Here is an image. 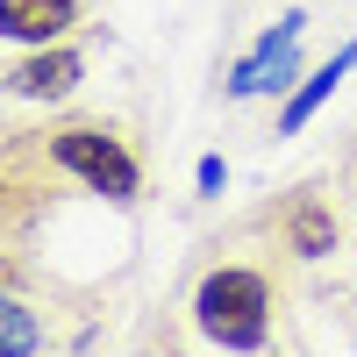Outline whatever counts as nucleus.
Wrapping results in <instances>:
<instances>
[{"instance_id": "nucleus-9", "label": "nucleus", "mask_w": 357, "mask_h": 357, "mask_svg": "<svg viewBox=\"0 0 357 357\" xmlns=\"http://www.w3.org/2000/svg\"><path fill=\"white\" fill-rule=\"evenodd\" d=\"M193 178H200V193H222V178H229V165H222V158H200V172H193Z\"/></svg>"}, {"instance_id": "nucleus-2", "label": "nucleus", "mask_w": 357, "mask_h": 357, "mask_svg": "<svg viewBox=\"0 0 357 357\" xmlns=\"http://www.w3.org/2000/svg\"><path fill=\"white\" fill-rule=\"evenodd\" d=\"M50 158L65 165V172H79L86 186L107 193V200H129V193H136V178H143L136 158H129L107 129H57V136H50Z\"/></svg>"}, {"instance_id": "nucleus-6", "label": "nucleus", "mask_w": 357, "mask_h": 357, "mask_svg": "<svg viewBox=\"0 0 357 357\" xmlns=\"http://www.w3.org/2000/svg\"><path fill=\"white\" fill-rule=\"evenodd\" d=\"M72 86H79V57L72 50H43V57H29V65H15V93L57 100V93H72Z\"/></svg>"}, {"instance_id": "nucleus-1", "label": "nucleus", "mask_w": 357, "mask_h": 357, "mask_svg": "<svg viewBox=\"0 0 357 357\" xmlns=\"http://www.w3.org/2000/svg\"><path fill=\"white\" fill-rule=\"evenodd\" d=\"M264 307H272V293H264V279L257 272H215L200 286V301H193V314H200V329L215 336L222 350H257L264 343Z\"/></svg>"}, {"instance_id": "nucleus-4", "label": "nucleus", "mask_w": 357, "mask_h": 357, "mask_svg": "<svg viewBox=\"0 0 357 357\" xmlns=\"http://www.w3.org/2000/svg\"><path fill=\"white\" fill-rule=\"evenodd\" d=\"M79 22V0H0V29L15 43H50Z\"/></svg>"}, {"instance_id": "nucleus-3", "label": "nucleus", "mask_w": 357, "mask_h": 357, "mask_svg": "<svg viewBox=\"0 0 357 357\" xmlns=\"http://www.w3.org/2000/svg\"><path fill=\"white\" fill-rule=\"evenodd\" d=\"M307 15H279V29H264L257 50L243 57V65L229 72V100H257V93H286L293 79H301V57H293V43H301Z\"/></svg>"}, {"instance_id": "nucleus-7", "label": "nucleus", "mask_w": 357, "mask_h": 357, "mask_svg": "<svg viewBox=\"0 0 357 357\" xmlns=\"http://www.w3.org/2000/svg\"><path fill=\"white\" fill-rule=\"evenodd\" d=\"M286 243L301 250V257H329V250H336V215H329L321 200H301V207L286 215Z\"/></svg>"}, {"instance_id": "nucleus-5", "label": "nucleus", "mask_w": 357, "mask_h": 357, "mask_svg": "<svg viewBox=\"0 0 357 357\" xmlns=\"http://www.w3.org/2000/svg\"><path fill=\"white\" fill-rule=\"evenodd\" d=\"M343 72H357V43H343V50H336V57H329L321 72H307V86H301V93L286 100V114H279V136H301V129L314 122V107L329 100L336 86H343Z\"/></svg>"}, {"instance_id": "nucleus-8", "label": "nucleus", "mask_w": 357, "mask_h": 357, "mask_svg": "<svg viewBox=\"0 0 357 357\" xmlns=\"http://www.w3.org/2000/svg\"><path fill=\"white\" fill-rule=\"evenodd\" d=\"M0 343H8L15 357H29V350H36V321H29V307H22V301H8V307H0Z\"/></svg>"}]
</instances>
